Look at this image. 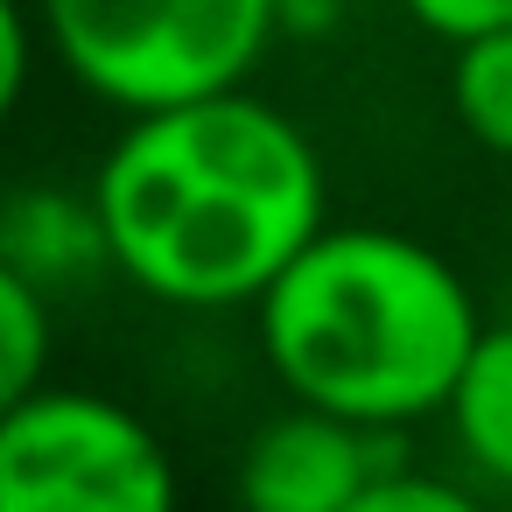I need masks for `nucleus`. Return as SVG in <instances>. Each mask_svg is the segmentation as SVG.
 <instances>
[{
  "mask_svg": "<svg viewBox=\"0 0 512 512\" xmlns=\"http://www.w3.org/2000/svg\"><path fill=\"white\" fill-rule=\"evenodd\" d=\"M50 365H57V302H43L29 281L0 267V421L36 386H50Z\"/></svg>",
  "mask_w": 512,
  "mask_h": 512,
  "instance_id": "1a4fd4ad",
  "label": "nucleus"
},
{
  "mask_svg": "<svg viewBox=\"0 0 512 512\" xmlns=\"http://www.w3.org/2000/svg\"><path fill=\"white\" fill-rule=\"evenodd\" d=\"M351 512H498L463 470H428V463H393L372 477V491Z\"/></svg>",
  "mask_w": 512,
  "mask_h": 512,
  "instance_id": "9d476101",
  "label": "nucleus"
},
{
  "mask_svg": "<svg viewBox=\"0 0 512 512\" xmlns=\"http://www.w3.org/2000/svg\"><path fill=\"white\" fill-rule=\"evenodd\" d=\"M442 428H449L456 470L484 498H512V309L484 316V330L456 372V393L442 407Z\"/></svg>",
  "mask_w": 512,
  "mask_h": 512,
  "instance_id": "0eeeda50",
  "label": "nucleus"
},
{
  "mask_svg": "<svg viewBox=\"0 0 512 512\" xmlns=\"http://www.w3.org/2000/svg\"><path fill=\"white\" fill-rule=\"evenodd\" d=\"M43 57L120 113H169L246 92L281 43V0H29Z\"/></svg>",
  "mask_w": 512,
  "mask_h": 512,
  "instance_id": "7ed1b4c3",
  "label": "nucleus"
},
{
  "mask_svg": "<svg viewBox=\"0 0 512 512\" xmlns=\"http://www.w3.org/2000/svg\"><path fill=\"white\" fill-rule=\"evenodd\" d=\"M85 183L113 281L176 316L253 309L330 225V169L316 141L253 85L120 120Z\"/></svg>",
  "mask_w": 512,
  "mask_h": 512,
  "instance_id": "f257e3e1",
  "label": "nucleus"
},
{
  "mask_svg": "<svg viewBox=\"0 0 512 512\" xmlns=\"http://www.w3.org/2000/svg\"><path fill=\"white\" fill-rule=\"evenodd\" d=\"M407 435H379L337 421L323 407L281 400L232 456V505L239 512H351L379 470L407 463Z\"/></svg>",
  "mask_w": 512,
  "mask_h": 512,
  "instance_id": "39448f33",
  "label": "nucleus"
},
{
  "mask_svg": "<svg viewBox=\"0 0 512 512\" xmlns=\"http://www.w3.org/2000/svg\"><path fill=\"white\" fill-rule=\"evenodd\" d=\"M449 113L484 155L512 162V29L449 43Z\"/></svg>",
  "mask_w": 512,
  "mask_h": 512,
  "instance_id": "6e6552de",
  "label": "nucleus"
},
{
  "mask_svg": "<svg viewBox=\"0 0 512 512\" xmlns=\"http://www.w3.org/2000/svg\"><path fill=\"white\" fill-rule=\"evenodd\" d=\"M407 22L428 29L435 43H470L491 29H512V0H400Z\"/></svg>",
  "mask_w": 512,
  "mask_h": 512,
  "instance_id": "f8f14e48",
  "label": "nucleus"
},
{
  "mask_svg": "<svg viewBox=\"0 0 512 512\" xmlns=\"http://www.w3.org/2000/svg\"><path fill=\"white\" fill-rule=\"evenodd\" d=\"M246 316L281 400L379 435L442 421L484 330V302L442 246L365 218H330Z\"/></svg>",
  "mask_w": 512,
  "mask_h": 512,
  "instance_id": "f03ea898",
  "label": "nucleus"
},
{
  "mask_svg": "<svg viewBox=\"0 0 512 512\" xmlns=\"http://www.w3.org/2000/svg\"><path fill=\"white\" fill-rule=\"evenodd\" d=\"M0 267L29 281L43 302H71V295H92L99 281H113L92 183L29 176V183L0 190Z\"/></svg>",
  "mask_w": 512,
  "mask_h": 512,
  "instance_id": "423d86ee",
  "label": "nucleus"
},
{
  "mask_svg": "<svg viewBox=\"0 0 512 512\" xmlns=\"http://www.w3.org/2000/svg\"><path fill=\"white\" fill-rule=\"evenodd\" d=\"M344 15V0H281V36H316Z\"/></svg>",
  "mask_w": 512,
  "mask_h": 512,
  "instance_id": "ddd939ff",
  "label": "nucleus"
},
{
  "mask_svg": "<svg viewBox=\"0 0 512 512\" xmlns=\"http://www.w3.org/2000/svg\"><path fill=\"white\" fill-rule=\"evenodd\" d=\"M0 512H183V470L141 407L50 379L0 421Z\"/></svg>",
  "mask_w": 512,
  "mask_h": 512,
  "instance_id": "20e7f679",
  "label": "nucleus"
},
{
  "mask_svg": "<svg viewBox=\"0 0 512 512\" xmlns=\"http://www.w3.org/2000/svg\"><path fill=\"white\" fill-rule=\"evenodd\" d=\"M43 64V36H36V8L29 0H0V134L15 127V113L29 106Z\"/></svg>",
  "mask_w": 512,
  "mask_h": 512,
  "instance_id": "9b49d317",
  "label": "nucleus"
}]
</instances>
